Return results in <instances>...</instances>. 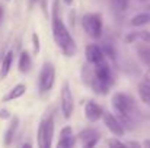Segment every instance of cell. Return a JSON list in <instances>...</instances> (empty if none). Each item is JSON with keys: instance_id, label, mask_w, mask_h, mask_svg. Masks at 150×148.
<instances>
[{"instance_id": "cell-1", "label": "cell", "mask_w": 150, "mask_h": 148, "mask_svg": "<svg viewBox=\"0 0 150 148\" xmlns=\"http://www.w3.org/2000/svg\"><path fill=\"white\" fill-rule=\"evenodd\" d=\"M51 31H52V39H54L55 45L60 48V51L66 57H73L77 52L76 42H74L70 31L67 29V26L64 25V22L61 20V18L58 15V0H52Z\"/></svg>"}, {"instance_id": "cell-2", "label": "cell", "mask_w": 150, "mask_h": 148, "mask_svg": "<svg viewBox=\"0 0 150 148\" xmlns=\"http://www.w3.org/2000/svg\"><path fill=\"white\" fill-rule=\"evenodd\" d=\"M111 105L114 107V112L117 115V118L121 121V123L124 125L125 131H131L136 128V121L139 116V110L136 107V103L131 96H128L127 93L118 92L115 93L111 99Z\"/></svg>"}, {"instance_id": "cell-3", "label": "cell", "mask_w": 150, "mask_h": 148, "mask_svg": "<svg viewBox=\"0 0 150 148\" xmlns=\"http://www.w3.org/2000/svg\"><path fill=\"white\" fill-rule=\"evenodd\" d=\"M82 28L92 39H100L103 32V22L99 13H85L82 16Z\"/></svg>"}, {"instance_id": "cell-4", "label": "cell", "mask_w": 150, "mask_h": 148, "mask_svg": "<svg viewBox=\"0 0 150 148\" xmlns=\"http://www.w3.org/2000/svg\"><path fill=\"white\" fill-rule=\"evenodd\" d=\"M52 137H54V118H52V115H50L40 121L38 131H37L38 147L50 148L52 145Z\"/></svg>"}, {"instance_id": "cell-5", "label": "cell", "mask_w": 150, "mask_h": 148, "mask_svg": "<svg viewBox=\"0 0 150 148\" xmlns=\"http://www.w3.org/2000/svg\"><path fill=\"white\" fill-rule=\"evenodd\" d=\"M55 83V67L51 61H47L42 64L40 76H38V90L40 95L48 93Z\"/></svg>"}, {"instance_id": "cell-6", "label": "cell", "mask_w": 150, "mask_h": 148, "mask_svg": "<svg viewBox=\"0 0 150 148\" xmlns=\"http://www.w3.org/2000/svg\"><path fill=\"white\" fill-rule=\"evenodd\" d=\"M60 107H61V113L66 119H70L74 110V97L70 89V83L64 81L61 86V92H60Z\"/></svg>"}, {"instance_id": "cell-7", "label": "cell", "mask_w": 150, "mask_h": 148, "mask_svg": "<svg viewBox=\"0 0 150 148\" xmlns=\"http://www.w3.org/2000/svg\"><path fill=\"white\" fill-rule=\"evenodd\" d=\"M102 119H103V125L106 126V129H108L112 135H115V137L120 138V137H122V135L125 134V128H124V125L121 123V121L117 118L115 113L103 112Z\"/></svg>"}, {"instance_id": "cell-8", "label": "cell", "mask_w": 150, "mask_h": 148, "mask_svg": "<svg viewBox=\"0 0 150 148\" xmlns=\"http://www.w3.org/2000/svg\"><path fill=\"white\" fill-rule=\"evenodd\" d=\"M83 112H85V118L89 122H98L99 119H102L105 110H103V107L100 106L99 103H96L95 100H88L85 103Z\"/></svg>"}, {"instance_id": "cell-9", "label": "cell", "mask_w": 150, "mask_h": 148, "mask_svg": "<svg viewBox=\"0 0 150 148\" xmlns=\"http://www.w3.org/2000/svg\"><path fill=\"white\" fill-rule=\"evenodd\" d=\"M77 137H79L82 145L85 148H92L99 142L100 134H99V131L95 129V128H86V129L80 131Z\"/></svg>"}, {"instance_id": "cell-10", "label": "cell", "mask_w": 150, "mask_h": 148, "mask_svg": "<svg viewBox=\"0 0 150 148\" xmlns=\"http://www.w3.org/2000/svg\"><path fill=\"white\" fill-rule=\"evenodd\" d=\"M85 57H86V62L91 64V65H95L100 61H103L106 57L103 54V51L100 48V45H96V44H89L86 45L85 48Z\"/></svg>"}, {"instance_id": "cell-11", "label": "cell", "mask_w": 150, "mask_h": 148, "mask_svg": "<svg viewBox=\"0 0 150 148\" xmlns=\"http://www.w3.org/2000/svg\"><path fill=\"white\" fill-rule=\"evenodd\" d=\"M76 144V138L73 135V129L71 126H64L61 128L60 131V137H58V141H57V147L60 148H71Z\"/></svg>"}, {"instance_id": "cell-12", "label": "cell", "mask_w": 150, "mask_h": 148, "mask_svg": "<svg viewBox=\"0 0 150 148\" xmlns=\"http://www.w3.org/2000/svg\"><path fill=\"white\" fill-rule=\"evenodd\" d=\"M18 68H19V71L23 73V74L29 73L31 68H32V60H31V55H29V52L25 51V49H23V51L21 52V55H19Z\"/></svg>"}, {"instance_id": "cell-13", "label": "cell", "mask_w": 150, "mask_h": 148, "mask_svg": "<svg viewBox=\"0 0 150 148\" xmlns=\"http://www.w3.org/2000/svg\"><path fill=\"white\" fill-rule=\"evenodd\" d=\"M18 128H19V118L18 116H13L12 121H10V123H9V128H7V131L4 134V145H10L12 144V141H13V138L16 135Z\"/></svg>"}, {"instance_id": "cell-14", "label": "cell", "mask_w": 150, "mask_h": 148, "mask_svg": "<svg viewBox=\"0 0 150 148\" xmlns=\"http://www.w3.org/2000/svg\"><path fill=\"white\" fill-rule=\"evenodd\" d=\"M25 93H26V86L23 83H19L15 87H12V90H9V93L3 97V102H10V100L19 99V97H22Z\"/></svg>"}, {"instance_id": "cell-15", "label": "cell", "mask_w": 150, "mask_h": 148, "mask_svg": "<svg viewBox=\"0 0 150 148\" xmlns=\"http://www.w3.org/2000/svg\"><path fill=\"white\" fill-rule=\"evenodd\" d=\"M150 23V12H142V13H137L136 16H133L130 19V25L134 26V28H140V26H144Z\"/></svg>"}, {"instance_id": "cell-16", "label": "cell", "mask_w": 150, "mask_h": 148, "mask_svg": "<svg viewBox=\"0 0 150 148\" xmlns=\"http://www.w3.org/2000/svg\"><path fill=\"white\" fill-rule=\"evenodd\" d=\"M12 62H13V52L9 51V52H6V55H4V58H3V61H1V67H0V79H4V77L9 74L10 67H12Z\"/></svg>"}, {"instance_id": "cell-17", "label": "cell", "mask_w": 150, "mask_h": 148, "mask_svg": "<svg viewBox=\"0 0 150 148\" xmlns=\"http://www.w3.org/2000/svg\"><path fill=\"white\" fill-rule=\"evenodd\" d=\"M137 92H139V96L142 99V102H144L147 106L150 107V84L146 81H142L137 87Z\"/></svg>"}, {"instance_id": "cell-18", "label": "cell", "mask_w": 150, "mask_h": 148, "mask_svg": "<svg viewBox=\"0 0 150 148\" xmlns=\"http://www.w3.org/2000/svg\"><path fill=\"white\" fill-rule=\"evenodd\" d=\"M111 6L117 12H124L128 7V0H109Z\"/></svg>"}, {"instance_id": "cell-19", "label": "cell", "mask_w": 150, "mask_h": 148, "mask_svg": "<svg viewBox=\"0 0 150 148\" xmlns=\"http://www.w3.org/2000/svg\"><path fill=\"white\" fill-rule=\"evenodd\" d=\"M139 54H140V58H142L146 64L150 65V49L147 48V47H142V48H139Z\"/></svg>"}, {"instance_id": "cell-20", "label": "cell", "mask_w": 150, "mask_h": 148, "mask_svg": "<svg viewBox=\"0 0 150 148\" xmlns=\"http://www.w3.org/2000/svg\"><path fill=\"white\" fill-rule=\"evenodd\" d=\"M137 39L146 42V44H150V32L149 31H137Z\"/></svg>"}, {"instance_id": "cell-21", "label": "cell", "mask_w": 150, "mask_h": 148, "mask_svg": "<svg viewBox=\"0 0 150 148\" xmlns=\"http://www.w3.org/2000/svg\"><path fill=\"white\" fill-rule=\"evenodd\" d=\"M106 145L108 147H125V142L118 141L117 138H109V140H106Z\"/></svg>"}, {"instance_id": "cell-22", "label": "cell", "mask_w": 150, "mask_h": 148, "mask_svg": "<svg viewBox=\"0 0 150 148\" xmlns=\"http://www.w3.org/2000/svg\"><path fill=\"white\" fill-rule=\"evenodd\" d=\"M32 44H34V52L38 54L41 49V44H40V36L38 34H32Z\"/></svg>"}, {"instance_id": "cell-23", "label": "cell", "mask_w": 150, "mask_h": 148, "mask_svg": "<svg viewBox=\"0 0 150 148\" xmlns=\"http://www.w3.org/2000/svg\"><path fill=\"white\" fill-rule=\"evenodd\" d=\"M0 118H1V119H9V118H10V112L6 110V109H1V110H0Z\"/></svg>"}, {"instance_id": "cell-24", "label": "cell", "mask_w": 150, "mask_h": 148, "mask_svg": "<svg viewBox=\"0 0 150 148\" xmlns=\"http://www.w3.org/2000/svg\"><path fill=\"white\" fill-rule=\"evenodd\" d=\"M3 18H4V7H3V6L0 4V23H1Z\"/></svg>"}, {"instance_id": "cell-25", "label": "cell", "mask_w": 150, "mask_h": 148, "mask_svg": "<svg viewBox=\"0 0 150 148\" xmlns=\"http://www.w3.org/2000/svg\"><path fill=\"white\" fill-rule=\"evenodd\" d=\"M63 1H64L67 6H71V4H73V0H63Z\"/></svg>"}, {"instance_id": "cell-26", "label": "cell", "mask_w": 150, "mask_h": 148, "mask_svg": "<svg viewBox=\"0 0 150 148\" xmlns=\"http://www.w3.org/2000/svg\"><path fill=\"white\" fill-rule=\"evenodd\" d=\"M143 145H144V147H150V140H146V141L143 142Z\"/></svg>"}, {"instance_id": "cell-27", "label": "cell", "mask_w": 150, "mask_h": 148, "mask_svg": "<svg viewBox=\"0 0 150 148\" xmlns=\"http://www.w3.org/2000/svg\"><path fill=\"white\" fill-rule=\"evenodd\" d=\"M35 1H38V0H29V3H31V4H34Z\"/></svg>"}, {"instance_id": "cell-28", "label": "cell", "mask_w": 150, "mask_h": 148, "mask_svg": "<svg viewBox=\"0 0 150 148\" xmlns=\"http://www.w3.org/2000/svg\"><path fill=\"white\" fill-rule=\"evenodd\" d=\"M147 10H149V12H150V4H149V6H147Z\"/></svg>"}, {"instance_id": "cell-29", "label": "cell", "mask_w": 150, "mask_h": 148, "mask_svg": "<svg viewBox=\"0 0 150 148\" xmlns=\"http://www.w3.org/2000/svg\"><path fill=\"white\" fill-rule=\"evenodd\" d=\"M6 1H10V0H6Z\"/></svg>"}, {"instance_id": "cell-30", "label": "cell", "mask_w": 150, "mask_h": 148, "mask_svg": "<svg viewBox=\"0 0 150 148\" xmlns=\"http://www.w3.org/2000/svg\"><path fill=\"white\" fill-rule=\"evenodd\" d=\"M140 1H144V0H140Z\"/></svg>"}]
</instances>
